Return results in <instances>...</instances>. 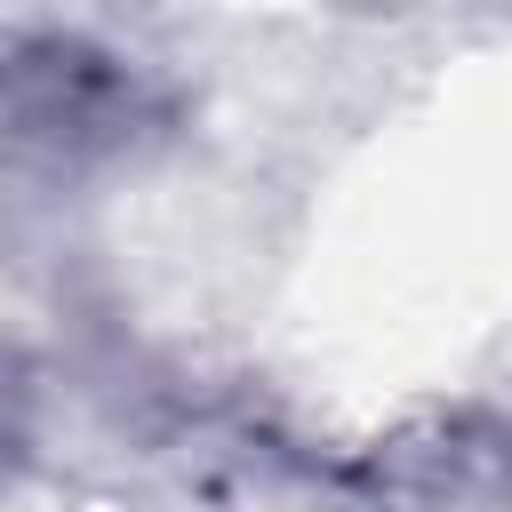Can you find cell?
I'll list each match as a JSON object with an SVG mask.
<instances>
[{"instance_id": "obj_1", "label": "cell", "mask_w": 512, "mask_h": 512, "mask_svg": "<svg viewBox=\"0 0 512 512\" xmlns=\"http://www.w3.org/2000/svg\"><path fill=\"white\" fill-rule=\"evenodd\" d=\"M0 112L32 144H56V152L72 144L80 152V144L112 136V120H120V72L104 56H88V48L40 40V48H16L0 64Z\"/></svg>"}]
</instances>
